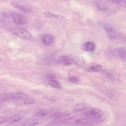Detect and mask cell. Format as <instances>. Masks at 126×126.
<instances>
[{"label": "cell", "mask_w": 126, "mask_h": 126, "mask_svg": "<svg viewBox=\"0 0 126 126\" xmlns=\"http://www.w3.org/2000/svg\"><path fill=\"white\" fill-rule=\"evenodd\" d=\"M13 33L19 37L31 41L34 40V37L28 31L22 28H16L12 30Z\"/></svg>", "instance_id": "cell-1"}, {"label": "cell", "mask_w": 126, "mask_h": 126, "mask_svg": "<svg viewBox=\"0 0 126 126\" xmlns=\"http://www.w3.org/2000/svg\"><path fill=\"white\" fill-rule=\"evenodd\" d=\"M10 15L14 23L17 25H23L27 22V19L25 16L16 13L12 12Z\"/></svg>", "instance_id": "cell-2"}, {"label": "cell", "mask_w": 126, "mask_h": 126, "mask_svg": "<svg viewBox=\"0 0 126 126\" xmlns=\"http://www.w3.org/2000/svg\"><path fill=\"white\" fill-rule=\"evenodd\" d=\"M104 27L109 38L113 39L116 37L117 36L116 32L112 26L108 24H105L104 25Z\"/></svg>", "instance_id": "cell-3"}, {"label": "cell", "mask_w": 126, "mask_h": 126, "mask_svg": "<svg viewBox=\"0 0 126 126\" xmlns=\"http://www.w3.org/2000/svg\"><path fill=\"white\" fill-rule=\"evenodd\" d=\"M54 61L56 63L65 65H69L71 64V62L70 58L66 56L57 57L54 59Z\"/></svg>", "instance_id": "cell-4"}, {"label": "cell", "mask_w": 126, "mask_h": 126, "mask_svg": "<svg viewBox=\"0 0 126 126\" xmlns=\"http://www.w3.org/2000/svg\"><path fill=\"white\" fill-rule=\"evenodd\" d=\"M95 47V44L94 42L87 41L83 44L81 46V49L84 51H91L94 49Z\"/></svg>", "instance_id": "cell-5"}, {"label": "cell", "mask_w": 126, "mask_h": 126, "mask_svg": "<svg viewBox=\"0 0 126 126\" xmlns=\"http://www.w3.org/2000/svg\"><path fill=\"white\" fill-rule=\"evenodd\" d=\"M12 5L14 7L25 12L29 13L31 11V10L28 8L19 4L14 1L11 2Z\"/></svg>", "instance_id": "cell-6"}, {"label": "cell", "mask_w": 126, "mask_h": 126, "mask_svg": "<svg viewBox=\"0 0 126 126\" xmlns=\"http://www.w3.org/2000/svg\"><path fill=\"white\" fill-rule=\"evenodd\" d=\"M116 51L121 59L126 62V49L122 47L118 49Z\"/></svg>", "instance_id": "cell-7"}, {"label": "cell", "mask_w": 126, "mask_h": 126, "mask_svg": "<svg viewBox=\"0 0 126 126\" xmlns=\"http://www.w3.org/2000/svg\"><path fill=\"white\" fill-rule=\"evenodd\" d=\"M54 40L53 36L49 34L44 35L43 37L42 40L43 42L45 44H48L53 42Z\"/></svg>", "instance_id": "cell-8"}, {"label": "cell", "mask_w": 126, "mask_h": 126, "mask_svg": "<svg viewBox=\"0 0 126 126\" xmlns=\"http://www.w3.org/2000/svg\"><path fill=\"white\" fill-rule=\"evenodd\" d=\"M14 94L11 92H5L2 94L0 95V98L2 100H5L13 98Z\"/></svg>", "instance_id": "cell-9"}, {"label": "cell", "mask_w": 126, "mask_h": 126, "mask_svg": "<svg viewBox=\"0 0 126 126\" xmlns=\"http://www.w3.org/2000/svg\"><path fill=\"white\" fill-rule=\"evenodd\" d=\"M96 6L99 10L101 11H104L106 9L107 7L105 4L101 1L96 0L95 2Z\"/></svg>", "instance_id": "cell-10"}, {"label": "cell", "mask_w": 126, "mask_h": 126, "mask_svg": "<svg viewBox=\"0 0 126 126\" xmlns=\"http://www.w3.org/2000/svg\"><path fill=\"white\" fill-rule=\"evenodd\" d=\"M73 61L76 64L79 65H83L85 63L84 58L81 57H76L74 58Z\"/></svg>", "instance_id": "cell-11"}, {"label": "cell", "mask_w": 126, "mask_h": 126, "mask_svg": "<svg viewBox=\"0 0 126 126\" xmlns=\"http://www.w3.org/2000/svg\"><path fill=\"white\" fill-rule=\"evenodd\" d=\"M44 15L48 18H63V17L61 16L56 15L48 12H45L43 13Z\"/></svg>", "instance_id": "cell-12"}, {"label": "cell", "mask_w": 126, "mask_h": 126, "mask_svg": "<svg viewBox=\"0 0 126 126\" xmlns=\"http://www.w3.org/2000/svg\"><path fill=\"white\" fill-rule=\"evenodd\" d=\"M49 84L51 87L54 88L59 89H62L61 86L60 85L59 83L56 80H50Z\"/></svg>", "instance_id": "cell-13"}, {"label": "cell", "mask_w": 126, "mask_h": 126, "mask_svg": "<svg viewBox=\"0 0 126 126\" xmlns=\"http://www.w3.org/2000/svg\"><path fill=\"white\" fill-rule=\"evenodd\" d=\"M106 117L105 114H101L95 117L94 121L95 122H100L106 119Z\"/></svg>", "instance_id": "cell-14"}, {"label": "cell", "mask_w": 126, "mask_h": 126, "mask_svg": "<svg viewBox=\"0 0 126 126\" xmlns=\"http://www.w3.org/2000/svg\"><path fill=\"white\" fill-rule=\"evenodd\" d=\"M85 104L83 103H80L76 105L74 108V110L76 112L82 110L85 108Z\"/></svg>", "instance_id": "cell-15"}, {"label": "cell", "mask_w": 126, "mask_h": 126, "mask_svg": "<svg viewBox=\"0 0 126 126\" xmlns=\"http://www.w3.org/2000/svg\"><path fill=\"white\" fill-rule=\"evenodd\" d=\"M102 69L101 66L98 65L92 66L87 69V71L89 72H97L101 71Z\"/></svg>", "instance_id": "cell-16"}, {"label": "cell", "mask_w": 126, "mask_h": 126, "mask_svg": "<svg viewBox=\"0 0 126 126\" xmlns=\"http://www.w3.org/2000/svg\"><path fill=\"white\" fill-rule=\"evenodd\" d=\"M21 119V118L19 115H16L8 119V122L12 123L18 122Z\"/></svg>", "instance_id": "cell-17"}, {"label": "cell", "mask_w": 126, "mask_h": 126, "mask_svg": "<svg viewBox=\"0 0 126 126\" xmlns=\"http://www.w3.org/2000/svg\"><path fill=\"white\" fill-rule=\"evenodd\" d=\"M28 95L27 94L22 93H18L14 95V98L18 99H23L27 98Z\"/></svg>", "instance_id": "cell-18"}, {"label": "cell", "mask_w": 126, "mask_h": 126, "mask_svg": "<svg viewBox=\"0 0 126 126\" xmlns=\"http://www.w3.org/2000/svg\"><path fill=\"white\" fill-rule=\"evenodd\" d=\"M39 122V120L37 119H34L31 120L25 123L22 125L24 126H31L36 125Z\"/></svg>", "instance_id": "cell-19"}, {"label": "cell", "mask_w": 126, "mask_h": 126, "mask_svg": "<svg viewBox=\"0 0 126 126\" xmlns=\"http://www.w3.org/2000/svg\"><path fill=\"white\" fill-rule=\"evenodd\" d=\"M76 114L74 112H71L66 114L63 117L64 120L69 119L76 116Z\"/></svg>", "instance_id": "cell-20"}, {"label": "cell", "mask_w": 126, "mask_h": 126, "mask_svg": "<svg viewBox=\"0 0 126 126\" xmlns=\"http://www.w3.org/2000/svg\"><path fill=\"white\" fill-rule=\"evenodd\" d=\"M48 113V111L46 110H43L37 112L36 114L40 116H44L47 115Z\"/></svg>", "instance_id": "cell-21"}, {"label": "cell", "mask_w": 126, "mask_h": 126, "mask_svg": "<svg viewBox=\"0 0 126 126\" xmlns=\"http://www.w3.org/2000/svg\"><path fill=\"white\" fill-rule=\"evenodd\" d=\"M101 111V110L99 109L94 108L90 110L88 113L91 114H95L100 113Z\"/></svg>", "instance_id": "cell-22"}, {"label": "cell", "mask_w": 126, "mask_h": 126, "mask_svg": "<svg viewBox=\"0 0 126 126\" xmlns=\"http://www.w3.org/2000/svg\"><path fill=\"white\" fill-rule=\"evenodd\" d=\"M62 114L61 112H55L50 116V117L53 118H57L60 117Z\"/></svg>", "instance_id": "cell-23"}, {"label": "cell", "mask_w": 126, "mask_h": 126, "mask_svg": "<svg viewBox=\"0 0 126 126\" xmlns=\"http://www.w3.org/2000/svg\"><path fill=\"white\" fill-rule=\"evenodd\" d=\"M47 99L50 101H57L58 99V97L53 96H49L47 97Z\"/></svg>", "instance_id": "cell-24"}, {"label": "cell", "mask_w": 126, "mask_h": 126, "mask_svg": "<svg viewBox=\"0 0 126 126\" xmlns=\"http://www.w3.org/2000/svg\"><path fill=\"white\" fill-rule=\"evenodd\" d=\"M88 122L87 120L85 119H80L76 120V123L78 124H86Z\"/></svg>", "instance_id": "cell-25"}, {"label": "cell", "mask_w": 126, "mask_h": 126, "mask_svg": "<svg viewBox=\"0 0 126 126\" xmlns=\"http://www.w3.org/2000/svg\"><path fill=\"white\" fill-rule=\"evenodd\" d=\"M35 102V100L33 99H29L25 100L24 103L26 104H33Z\"/></svg>", "instance_id": "cell-26"}, {"label": "cell", "mask_w": 126, "mask_h": 126, "mask_svg": "<svg viewBox=\"0 0 126 126\" xmlns=\"http://www.w3.org/2000/svg\"><path fill=\"white\" fill-rule=\"evenodd\" d=\"M118 5L123 7L126 8V0H120Z\"/></svg>", "instance_id": "cell-27"}, {"label": "cell", "mask_w": 126, "mask_h": 126, "mask_svg": "<svg viewBox=\"0 0 126 126\" xmlns=\"http://www.w3.org/2000/svg\"><path fill=\"white\" fill-rule=\"evenodd\" d=\"M68 79L71 82H76L78 80L77 78L73 77H69L68 78Z\"/></svg>", "instance_id": "cell-28"}, {"label": "cell", "mask_w": 126, "mask_h": 126, "mask_svg": "<svg viewBox=\"0 0 126 126\" xmlns=\"http://www.w3.org/2000/svg\"><path fill=\"white\" fill-rule=\"evenodd\" d=\"M45 78L47 80H52L54 79V77L52 76L49 75H46Z\"/></svg>", "instance_id": "cell-29"}, {"label": "cell", "mask_w": 126, "mask_h": 126, "mask_svg": "<svg viewBox=\"0 0 126 126\" xmlns=\"http://www.w3.org/2000/svg\"><path fill=\"white\" fill-rule=\"evenodd\" d=\"M7 119H8V118L6 117H0V124H1Z\"/></svg>", "instance_id": "cell-30"}, {"label": "cell", "mask_w": 126, "mask_h": 126, "mask_svg": "<svg viewBox=\"0 0 126 126\" xmlns=\"http://www.w3.org/2000/svg\"><path fill=\"white\" fill-rule=\"evenodd\" d=\"M107 1L111 2L118 4L120 0H107Z\"/></svg>", "instance_id": "cell-31"}]
</instances>
